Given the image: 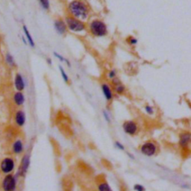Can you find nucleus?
<instances>
[{"mask_svg":"<svg viewBox=\"0 0 191 191\" xmlns=\"http://www.w3.org/2000/svg\"><path fill=\"white\" fill-rule=\"evenodd\" d=\"M99 191H112L111 188L107 183H102L99 186Z\"/></svg>","mask_w":191,"mask_h":191,"instance_id":"nucleus-23","label":"nucleus"},{"mask_svg":"<svg viewBox=\"0 0 191 191\" xmlns=\"http://www.w3.org/2000/svg\"><path fill=\"white\" fill-rule=\"evenodd\" d=\"M29 166V158H28V156H26L23 160V163H22V173L23 174H25L26 173L27 170H28V167Z\"/></svg>","mask_w":191,"mask_h":191,"instance_id":"nucleus-18","label":"nucleus"},{"mask_svg":"<svg viewBox=\"0 0 191 191\" xmlns=\"http://www.w3.org/2000/svg\"><path fill=\"white\" fill-rule=\"evenodd\" d=\"M140 151H141L142 154L144 155L151 157V156L154 155L156 152L155 145L153 143H151V142L146 143L141 147Z\"/></svg>","mask_w":191,"mask_h":191,"instance_id":"nucleus-5","label":"nucleus"},{"mask_svg":"<svg viewBox=\"0 0 191 191\" xmlns=\"http://www.w3.org/2000/svg\"><path fill=\"white\" fill-rule=\"evenodd\" d=\"M101 89H102V93H103V95L105 96V99L107 101H111L113 99V92L112 90H111V87L109 86V85L106 83H104L101 85Z\"/></svg>","mask_w":191,"mask_h":191,"instance_id":"nucleus-9","label":"nucleus"},{"mask_svg":"<svg viewBox=\"0 0 191 191\" xmlns=\"http://www.w3.org/2000/svg\"><path fill=\"white\" fill-rule=\"evenodd\" d=\"M46 63L50 65V66L52 65V60L51 58H46Z\"/></svg>","mask_w":191,"mask_h":191,"instance_id":"nucleus-30","label":"nucleus"},{"mask_svg":"<svg viewBox=\"0 0 191 191\" xmlns=\"http://www.w3.org/2000/svg\"><path fill=\"white\" fill-rule=\"evenodd\" d=\"M53 55H54L55 57L59 61L61 62V63H66V65L68 66V67H71V66H72V64H71L70 61H69L67 58L63 57V56L62 55H61L60 53L57 52H53Z\"/></svg>","mask_w":191,"mask_h":191,"instance_id":"nucleus-14","label":"nucleus"},{"mask_svg":"<svg viewBox=\"0 0 191 191\" xmlns=\"http://www.w3.org/2000/svg\"><path fill=\"white\" fill-rule=\"evenodd\" d=\"M134 189L136 191H145V188L144 187L142 186L140 184H135L134 187Z\"/></svg>","mask_w":191,"mask_h":191,"instance_id":"nucleus-26","label":"nucleus"},{"mask_svg":"<svg viewBox=\"0 0 191 191\" xmlns=\"http://www.w3.org/2000/svg\"><path fill=\"white\" fill-rule=\"evenodd\" d=\"M26 121V117L25 114L23 111H20L17 113L16 114V122L19 125H23L25 123Z\"/></svg>","mask_w":191,"mask_h":191,"instance_id":"nucleus-15","label":"nucleus"},{"mask_svg":"<svg viewBox=\"0 0 191 191\" xmlns=\"http://www.w3.org/2000/svg\"><path fill=\"white\" fill-rule=\"evenodd\" d=\"M145 111H147V113L149 115H152V114H154V109H153L151 105H147L145 107Z\"/></svg>","mask_w":191,"mask_h":191,"instance_id":"nucleus-25","label":"nucleus"},{"mask_svg":"<svg viewBox=\"0 0 191 191\" xmlns=\"http://www.w3.org/2000/svg\"><path fill=\"white\" fill-rule=\"evenodd\" d=\"M87 28L89 32L95 37H103L108 33L106 23L99 19L91 20L88 24Z\"/></svg>","mask_w":191,"mask_h":191,"instance_id":"nucleus-2","label":"nucleus"},{"mask_svg":"<svg viewBox=\"0 0 191 191\" xmlns=\"http://www.w3.org/2000/svg\"><path fill=\"white\" fill-rule=\"evenodd\" d=\"M64 22L66 23L67 30L75 34H81L85 32L87 28L85 22L76 19L72 16H66L64 18Z\"/></svg>","mask_w":191,"mask_h":191,"instance_id":"nucleus-3","label":"nucleus"},{"mask_svg":"<svg viewBox=\"0 0 191 191\" xmlns=\"http://www.w3.org/2000/svg\"><path fill=\"white\" fill-rule=\"evenodd\" d=\"M1 168L5 173H9L14 169V161L11 159L7 158L2 161Z\"/></svg>","mask_w":191,"mask_h":191,"instance_id":"nucleus-10","label":"nucleus"},{"mask_svg":"<svg viewBox=\"0 0 191 191\" xmlns=\"http://www.w3.org/2000/svg\"><path fill=\"white\" fill-rule=\"evenodd\" d=\"M39 5L42 9L48 11L50 9V0H38Z\"/></svg>","mask_w":191,"mask_h":191,"instance_id":"nucleus-17","label":"nucleus"},{"mask_svg":"<svg viewBox=\"0 0 191 191\" xmlns=\"http://www.w3.org/2000/svg\"><path fill=\"white\" fill-rule=\"evenodd\" d=\"M23 33H24V35H25V38L27 41V43L29 44L31 47L34 48V46H35V43H34V39H33L32 36H31V33H30L29 30L28 29L26 26H23Z\"/></svg>","mask_w":191,"mask_h":191,"instance_id":"nucleus-11","label":"nucleus"},{"mask_svg":"<svg viewBox=\"0 0 191 191\" xmlns=\"http://www.w3.org/2000/svg\"><path fill=\"white\" fill-rule=\"evenodd\" d=\"M123 130L126 134L133 135L137 132V126L133 121H128L123 124Z\"/></svg>","mask_w":191,"mask_h":191,"instance_id":"nucleus-6","label":"nucleus"},{"mask_svg":"<svg viewBox=\"0 0 191 191\" xmlns=\"http://www.w3.org/2000/svg\"><path fill=\"white\" fill-rule=\"evenodd\" d=\"M190 141V133H185L181 136L180 144L182 147H187Z\"/></svg>","mask_w":191,"mask_h":191,"instance_id":"nucleus-13","label":"nucleus"},{"mask_svg":"<svg viewBox=\"0 0 191 191\" xmlns=\"http://www.w3.org/2000/svg\"><path fill=\"white\" fill-rule=\"evenodd\" d=\"M58 68H59V71H60L61 76L63 80L64 81V82H66V83H68L69 81V76H68V74L66 73V70L64 69V68H63L62 66H60V65H59Z\"/></svg>","mask_w":191,"mask_h":191,"instance_id":"nucleus-19","label":"nucleus"},{"mask_svg":"<svg viewBox=\"0 0 191 191\" xmlns=\"http://www.w3.org/2000/svg\"><path fill=\"white\" fill-rule=\"evenodd\" d=\"M125 91V87L122 84H119V85L115 86V92L117 94H122Z\"/></svg>","mask_w":191,"mask_h":191,"instance_id":"nucleus-21","label":"nucleus"},{"mask_svg":"<svg viewBox=\"0 0 191 191\" xmlns=\"http://www.w3.org/2000/svg\"><path fill=\"white\" fill-rule=\"evenodd\" d=\"M53 26H54L55 31L58 35H64L67 31L66 23L63 19H57V20H55L54 23H53Z\"/></svg>","mask_w":191,"mask_h":191,"instance_id":"nucleus-4","label":"nucleus"},{"mask_svg":"<svg viewBox=\"0 0 191 191\" xmlns=\"http://www.w3.org/2000/svg\"><path fill=\"white\" fill-rule=\"evenodd\" d=\"M14 151L16 153H20L23 151V143L20 141H17L14 145Z\"/></svg>","mask_w":191,"mask_h":191,"instance_id":"nucleus-20","label":"nucleus"},{"mask_svg":"<svg viewBox=\"0 0 191 191\" xmlns=\"http://www.w3.org/2000/svg\"><path fill=\"white\" fill-rule=\"evenodd\" d=\"M115 146H116V147H117V148L118 149H120V150H124V149H125V147H124V146L122 145V143H120V142H118V141L116 142Z\"/></svg>","mask_w":191,"mask_h":191,"instance_id":"nucleus-27","label":"nucleus"},{"mask_svg":"<svg viewBox=\"0 0 191 191\" xmlns=\"http://www.w3.org/2000/svg\"><path fill=\"white\" fill-rule=\"evenodd\" d=\"M103 116H104V117H105V120H106L107 122H111V118H110V116H109V114H108V111H103Z\"/></svg>","mask_w":191,"mask_h":191,"instance_id":"nucleus-28","label":"nucleus"},{"mask_svg":"<svg viewBox=\"0 0 191 191\" xmlns=\"http://www.w3.org/2000/svg\"><path fill=\"white\" fill-rule=\"evenodd\" d=\"M14 100L17 105H22L25 102V96L21 91H18L14 94Z\"/></svg>","mask_w":191,"mask_h":191,"instance_id":"nucleus-12","label":"nucleus"},{"mask_svg":"<svg viewBox=\"0 0 191 191\" xmlns=\"http://www.w3.org/2000/svg\"><path fill=\"white\" fill-rule=\"evenodd\" d=\"M14 85H15L16 89L18 91H22L25 89V80H24L23 76L20 73L16 74L15 79H14Z\"/></svg>","mask_w":191,"mask_h":191,"instance_id":"nucleus-7","label":"nucleus"},{"mask_svg":"<svg viewBox=\"0 0 191 191\" xmlns=\"http://www.w3.org/2000/svg\"><path fill=\"white\" fill-rule=\"evenodd\" d=\"M112 83L114 84V86H116V85H119V84H120L121 82H120V79H117V78L116 77V78H114V79H112Z\"/></svg>","mask_w":191,"mask_h":191,"instance_id":"nucleus-29","label":"nucleus"},{"mask_svg":"<svg viewBox=\"0 0 191 191\" xmlns=\"http://www.w3.org/2000/svg\"><path fill=\"white\" fill-rule=\"evenodd\" d=\"M67 11L69 16L85 22L90 14V8L85 0H72L69 2Z\"/></svg>","mask_w":191,"mask_h":191,"instance_id":"nucleus-1","label":"nucleus"},{"mask_svg":"<svg viewBox=\"0 0 191 191\" xmlns=\"http://www.w3.org/2000/svg\"><path fill=\"white\" fill-rule=\"evenodd\" d=\"M15 180L11 176H8L5 178L3 183L4 189L6 191H13L15 189Z\"/></svg>","mask_w":191,"mask_h":191,"instance_id":"nucleus-8","label":"nucleus"},{"mask_svg":"<svg viewBox=\"0 0 191 191\" xmlns=\"http://www.w3.org/2000/svg\"><path fill=\"white\" fill-rule=\"evenodd\" d=\"M5 61H6L7 64L9 65L10 66L14 67V66H16V62L15 60H14V58L11 53L8 52L6 54V55H5Z\"/></svg>","mask_w":191,"mask_h":191,"instance_id":"nucleus-16","label":"nucleus"},{"mask_svg":"<svg viewBox=\"0 0 191 191\" xmlns=\"http://www.w3.org/2000/svg\"><path fill=\"white\" fill-rule=\"evenodd\" d=\"M127 42L130 46H136L138 43V40L133 36H130L127 38Z\"/></svg>","mask_w":191,"mask_h":191,"instance_id":"nucleus-22","label":"nucleus"},{"mask_svg":"<svg viewBox=\"0 0 191 191\" xmlns=\"http://www.w3.org/2000/svg\"><path fill=\"white\" fill-rule=\"evenodd\" d=\"M117 70L114 69H111V70H110L109 72L108 73V77L110 79H111V80H112V79H114V78L117 77Z\"/></svg>","mask_w":191,"mask_h":191,"instance_id":"nucleus-24","label":"nucleus"}]
</instances>
